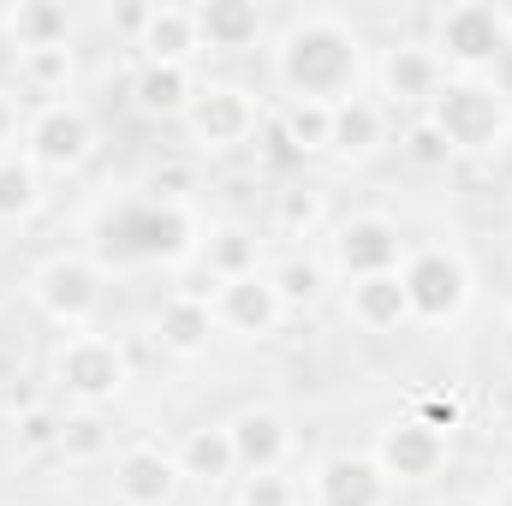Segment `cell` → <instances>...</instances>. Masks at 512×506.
Returning <instances> with one entry per match:
<instances>
[{"instance_id":"obj_1","label":"cell","mask_w":512,"mask_h":506,"mask_svg":"<svg viewBox=\"0 0 512 506\" xmlns=\"http://www.w3.org/2000/svg\"><path fill=\"white\" fill-rule=\"evenodd\" d=\"M370 36L328 6H298L280 18V30L268 36V78L280 90V102H346L364 96L370 84Z\"/></svg>"},{"instance_id":"obj_2","label":"cell","mask_w":512,"mask_h":506,"mask_svg":"<svg viewBox=\"0 0 512 506\" xmlns=\"http://www.w3.org/2000/svg\"><path fill=\"white\" fill-rule=\"evenodd\" d=\"M429 48L453 78H495L512 54V6L447 0L429 12Z\"/></svg>"},{"instance_id":"obj_3","label":"cell","mask_w":512,"mask_h":506,"mask_svg":"<svg viewBox=\"0 0 512 506\" xmlns=\"http://www.w3.org/2000/svg\"><path fill=\"white\" fill-rule=\"evenodd\" d=\"M429 120L459 161H495L512 143V96L495 78H447Z\"/></svg>"},{"instance_id":"obj_4","label":"cell","mask_w":512,"mask_h":506,"mask_svg":"<svg viewBox=\"0 0 512 506\" xmlns=\"http://www.w3.org/2000/svg\"><path fill=\"white\" fill-rule=\"evenodd\" d=\"M24 292H30V304H36V316L48 328L90 334L102 322V310H108V268L84 251H54L30 268Z\"/></svg>"},{"instance_id":"obj_5","label":"cell","mask_w":512,"mask_h":506,"mask_svg":"<svg viewBox=\"0 0 512 506\" xmlns=\"http://www.w3.org/2000/svg\"><path fill=\"white\" fill-rule=\"evenodd\" d=\"M262 126H268V96H256V84H245V78H203L191 114L179 120L191 161L239 155L245 143H256Z\"/></svg>"},{"instance_id":"obj_6","label":"cell","mask_w":512,"mask_h":506,"mask_svg":"<svg viewBox=\"0 0 512 506\" xmlns=\"http://www.w3.org/2000/svg\"><path fill=\"white\" fill-rule=\"evenodd\" d=\"M48 381L66 405H90V411H108L120 393L131 387V352L120 334H60L54 352H48Z\"/></svg>"},{"instance_id":"obj_7","label":"cell","mask_w":512,"mask_h":506,"mask_svg":"<svg viewBox=\"0 0 512 506\" xmlns=\"http://www.w3.org/2000/svg\"><path fill=\"white\" fill-rule=\"evenodd\" d=\"M399 280L417 328H447L477 304V268L465 262L459 245H411L399 262Z\"/></svg>"},{"instance_id":"obj_8","label":"cell","mask_w":512,"mask_h":506,"mask_svg":"<svg viewBox=\"0 0 512 506\" xmlns=\"http://www.w3.org/2000/svg\"><path fill=\"white\" fill-rule=\"evenodd\" d=\"M96 149H102V126H96V114H90L78 96L30 108L24 143H18V155H24L42 179H72V173H84V167L96 161Z\"/></svg>"},{"instance_id":"obj_9","label":"cell","mask_w":512,"mask_h":506,"mask_svg":"<svg viewBox=\"0 0 512 506\" xmlns=\"http://www.w3.org/2000/svg\"><path fill=\"white\" fill-rule=\"evenodd\" d=\"M370 78H376V102H382L387 114H405V120H417V114H429L435 108V96L447 90V66H441V54L429 48V36H393L376 48V66H370Z\"/></svg>"},{"instance_id":"obj_10","label":"cell","mask_w":512,"mask_h":506,"mask_svg":"<svg viewBox=\"0 0 512 506\" xmlns=\"http://www.w3.org/2000/svg\"><path fill=\"white\" fill-rule=\"evenodd\" d=\"M411 251V239L399 233V221L382 209H364V215H346L328 227L322 239V268L328 280H370V274H399V262Z\"/></svg>"},{"instance_id":"obj_11","label":"cell","mask_w":512,"mask_h":506,"mask_svg":"<svg viewBox=\"0 0 512 506\" xmlns=\"http://www.w3.org/2000/svg\"><path fill=\"white\" fill-rule=\"evenodd\" d=\"M370 453H376V465L387 471L393 489H423V483H435V477L447 471L453 435H441V429H429L423 417L405 411V417H387L382 429H376Z\"/></svg>"},{"instance_id":"obj_12","label":"cell","mask_w":512,"mask_h":506,"mask_svg":"<svg viewBox=\"0 0 512 506\" xmlns=\"http://www.w3.org/2000/svg\"><path fill=\"white\" fill-rule=\"evenodd\" d=\"M304 495H310V506H393L399 489L387 483V471L376 465L370 447H340V453L316 459Z\"/></svg>"},{"instance_id":"obj_13","label":"cell","mask_w":512,"mask_h":506,"mask_svg":"<svg viewBox=\"0 0 512 506\" xmlns=\"http://www.w3.org/2000/svg\"><path fill=\"white\" fill-rule=\"evenodd\" d=\"M179 489H185V477H179L173 447H161V441H131V447L114 453V471H108L114 506H173Z\"/></svg>"},{"instance_id":"obj_14","label":"cell","mask_w":512,"mask_h":506,"mask_svg":"<svg viewBox=\"0 0 512 506\" xmlns=\"http://www.w3.org/2000/svg\"><path fill=\"white\" fill-rule=\"evenodd\" d=\"M149 334H155V346L167 358H203L215 346V334H221V322H215V286H173L155 304Z\"/></svg>"},{"instance_id":"obj_15","label":"cell","mask_w":512,"mask_h":506,"mask_svg":"<svg viewBox=\"0 0 512 506\" xmlns=\"http://www.w3.org/2000/svg\"><path fill=\"white\" fill-rule=\"evenodd\" d=\"M227 435H233V459H239V477L245 471H286L292 465V447H298V429L280 405L268 399H251L239 405L233 417H221Z\"/></svg>"},{"instance_id":"obj_16","label":"cell","mask_w":512,"mask_h":506,"mask_svg":"<svg viewBox=\"0 0 512 506\" xmlns=\"http://www.w3.org/2000/svg\"><path fill=\"white\" fill-rule=\"evenodd\" d=\"M197 90H203V72L197 66H149V60H137L131 78H126L131 114L149 120V126H179L191 114Z\"/></svg>"},{"instance_id":"obj_17","label":"cell","mask_w":512,"mask_h":506,"mask_svg":"<svg viewBox=\"0 0 512 506\" xmlns=\"http://www.w3.org/2000/svg\"><path fill=\"white\" fill-rule=\"evenodd\" d=\"M131 48H137V60H149V66H197V60H203L197 6H185V0H155V6H143V24H137Z\"/></svg>"},{"instance_id":"obj_18","label":"cell","mask_w":512,"mask_h":506,"mask_svg":"<svg viewBox=\"0 0 512 506\" xmlns=\"http://www.w3.org/2000/svg\"><path fill=\"white\" fill-rule=\"evenodd\" d=\"M215 322H221V334H233V340H274V334H280L286 304H280L268 268H262V274H245V280L215 286Z\"/></svg>"},{"instance_id":"obj_19","label":"cell","mask_w":512,"mask_h":506,"mask_svg":"<svg viewBox=\"0 0 512 506\" xmlns=\"http://www.w3.org/2000/svg\"><path fill=\"white\" fill-rule=\"evenodd\" d=\"M340 316H346L358 334H376V340L417 328V322H411V298H405V280H399V274L352 280V286L340 292Z\"/></svg>"},{"instance_id":"obj_20","label":"cell","mask_w":512,"mask_h":506,"mask_svg":"<svg viewBox=\"0 0 512 506\" xmlns=\"http://www.w3.org/2000/svg\"><path fill=\"white\" fill-rule=\"evenodd\" d=\"M197 30H203V54H256L268 48L274 24L256 0H197Z\"/></svg>"},{"instance_id":"obj_21","label":"cell","mask_w":512,"mask_h":506,"mask_svg":"<svg viewBox=\"0 0 512 506\" xmlns=\"http://www.w3.org/2000/svg\"><path fill=\"white\" fill-rule=\"evenodd\" d=\"M387 143H393V114H387L370 90L334 102V143H328L334 161H346V167H370Z\"/></svg>"},{"instance_id":"obj_22","label":"cell","mask_w":512,"mask_h":506,"mask_svg":"<svg viewBox=\"0 0 512 506\" xmlns=\"http://www.w3.org/2000/svg\"><path fill=\"white\" fill-rule=\"evenodd\" d=\"M328 227H334L328 185H316V179H286V185L268 197V233H274V239L310 245V239H328Z\"/></svg>"},{"instance_id":"obj_23","label":"cell","mask_w":512,"mask_h":506,"mask_svg":"<svg viewBox=\"0 0 512 506\" xmlns=\"http://www.w3.org/2000/svg\"><path fill=\"white\" fill-rule=\"evenodd\" d=\"M262 251H268V239L251 221H209L203 245H197V268L209 274V286H227V280L262 274Z\"/></svg>"},{"instance_id":"obj_24","label":"cell","mask_w":512,"mask_h":506,"mask_svg":"<svg viewBox=\"0 0 512 506\" xmlns=\"http://www.w3.org/2000/svg\"><path fill=\"white\" fill-rule=\"evenodd\" d=\"M173 459H179V477L197 483V489H227V483H239V459H233L227 423H191V429L179 435Z\"/></svg>"},{"instance_id":"obj_25","label":"cell","mask_w":512,"mask_h":506,"mask_svg":"<svg viewBox=\"0 0 512 506\" xmlns=\"http://www.w3.org/2000/svg\"><path fill=\"white\" fill-rule=\"evenodd\" d=\"M12 90H24L30 108L42 102H66L78 90V48H30V54H12Z\"/></svg>"},{"instance_id":"obj_26","label":"cell","mask_w":512,"mask_h":506,"mask_svg":"<svg viewBox=\"0 0 512 506\" xmlns=\"http://www.w3.org/2000/svg\"><path fill=\"white\" fill-rule=\"evenodd\" d=\"M72 12L54 0H18L0 12V48L6 54H30V48H66L72 42Z\"/></svg>"},{"instance_id":"obj_27","label":"cell","mask_w":512,"mask_h":506,"mask_svg":"<svg viewBox=\"0 0 512 506\" xmlns=\"http://www.w3.org/2000/svg\"><path fill=\"white\" fill-rule=\"evenodd\" d=\"M268 131L280 137V149L292 161H316L334 143V108L328 102H274L268 108Z\"/></svg>"},{"instance_id":"obj_28","label":"cell","mask_w":512,"mask_h":506,"mask_svg":"<svg viewBox=\"0 0 512 506\" xmlns=\"http://www.w3.org/2000/svg\"><path fill=\"white\" fill-rule=\"evenodd\" d=\"M120 447H114V417L108 411H90V405H66L60 411V447L54 459L66 465H108Z\"/></svg>"},{"instance_id":"obj_29","label":"cell","mask_w":512,"mask_h":506,"mask_svg":"<svg viewBox=\"0 0 512 506\" xmlns=\"http://www.w3.org/2000/svg\"><path fill=\"white\" fill-rule=\"evenodd\" d=\"M42 203H48V179L24 155H0V227H24L30 215H42Z\"/></svg>"},{"instance_id":"obj_30","label":"cell","mask_w":512,"mask_h":506,"mask_svg":"<svg viewBox=\"0 0 512 506\" xmlns=\"http://www.w3.org/2000/svg\"><path fill=\"white\" fill-rule=\"evenodd\" d=\"M6 441H12L18 459H54V447H60V405H48V399L18 405L6 417Z\"/></svg>"},{"instance_id":"obj_31","label":"cell","mask_w":512,"mask_h":506,"mask_svg":"<svg viewBox=\"0 0 512 506\" xmlns=\"http://www.w3.org/2000/svg\"><path fill=\"white\" fill-rule=\"evenodd\" d=\"M268 280H274V292H280L286 316H292V310L322 304V292H328V268H322L316 256H286V262H274V268H268Z\"/></svg>"},{"instance_id":"obj_32","label":"cell","mask_w":512,"mask_h":506,"mask_svg":"<svg viewBox=\"0 0 512 506\" xmlns=\"http://www.w3.org/2000/svg\"><path fill=\"white\" fill-rule=\"evenodd\" d=\"M399 161H405V167H417V173H447L459 155L447 149V137L435 131L429 114H417V120H405V126H399Z\"/></svg>"},{"instance_id":"obj_33","label":"cell","mask_w":512,"mask_h":506,"mask_svg":"<svg viewBox=\"0 0 512 506\" xmlns=\"http://www.w3.org/2000/svg\"><path fill=\"white\" fill-rule=\"evenodd\" d=\"M233 506H304V483L298 471H245L233 483Z\"/></svg>"},{"instance_id":"obj_34","label":"cell","mask_w":512,"mask_h":506,"mask_svg":"<svg viewBox=\"0 0 512 506\" xmlns=\"http://www.w3.org/2000/svg\"><path fill=\"white\" fill-rule=\"evenodd\" d=\"M197 191V161L191 155H167L143 173V203H167V209H185V197Z\"/></svg>"},{"instance_id":"obj_35","label":"cell","mask_w":512,"mask_h":506,"mask_svg":"<svg viewBox=\"0 0 512 506\" xmlns=\"http://www.w3.org/2000/svg\"><path fill=\"white\" fill-rule=\"evenodd\" d=\"M411 417H423L429 429L453 435V429L465 423V393H453V387H423V393L411 399Z\"/></svg>"},{"instance_id":"obj_36","label":"cell","mask_w":512,"mask_h":506,"mask_svg":"<svg viewBox=\"0 0 512 506\" xmlns=\"http://www.w3.org/2000/svg\"><path fill=\"white\" fill-rule=\"evenodd\" d=\"M24 120H30V102H24L18 90L0 84V155H18V143H24Z\"/></svg>"},{"instance_id":"obj_37","label":"cell","mask_w":512,"mask_h":506,"mask_svg":"<svg viewBox=\"0 0 512 506\" xmlns=\"http://www.w3.org/2000/svg\"><path fill=\"white\" fill-rule=\"evenodd\" d=\"M495 346H501V364L512 370V310L501 316V334H495Z\"/></svg>"},{"instance_id":"obj_38","label":"cell","mask_w":512,"mask_h":506,"mask_svg":"<svg viewBox=\"0 0 512 506\" xmlns=\"http://www.w3.org/2000/svg\"><path fill=\"white\" fill-rule=\"evenodd\" d=\"M441 506H501V501H489V495H447Z\"/></svg>"},{"instance_id":"obj_39","label":"cell","mask_w":512,"mask_h":506,"mask_svg":"<svg viewBox=\"0 0 512 506\" xmlns=\"http://www.w3.org/2000/svg\"><path fill=\"white\" fill-rule=\"evenodd\" d=\"M495 167H501V179H507V185H512V143H507V149H501V155H495Z\"/></svg>"}]
</instances>
